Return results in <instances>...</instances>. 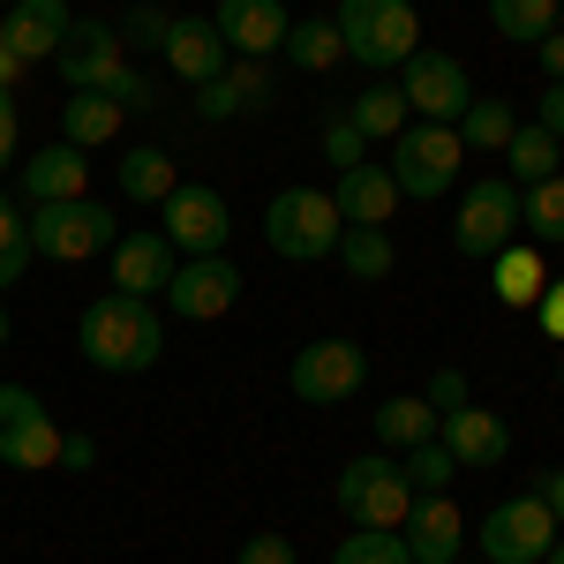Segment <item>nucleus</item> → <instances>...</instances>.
Wrapping results in <instances>:
<instances>
[{
    "instance_id": "obj_1",
    "label": "nucleus",
    "mask_w": 564,
    "mask_h": 564,
    "mask_svg": "<svg viewBox=\"0 0 564 564\" xmlns=\"http://www.w3.org/2000/svg\"><path fill=\"white\" fill-rule=\"evenodd\" d=\"M76 347L98 377H143L166 354V316L151 302H129V294H98L76 316Z\"/></svg>"
},
{
    "instance_id": "obj_2",
    "label": "nucleus",
    "mask_w": 564,
    "mask_h": 564,
    "mask_svg": "<svg viewBox=\"0 0 564 564\" xmlns=\"http://www.w3.org/2000/svg\"><path fill=\"white\" fill-rule=\"evenodd\" d=\"M53 61H61V84L68 90H106V98H121V113H159V84L135 76L129 45L113 39L106 23H76Z\"/></svg>"
},
{
    "instance_id": "obj_3",
    "label": "nucleus",
    "mask_w": 564,
    "mask_h": 564,
    "mask_svg": "<svg viewBox=\"0 0 564 564\" xmlns=\"http://www.w3.org/2000/svg\"><path fill=\"white\" fill-rule=\"evenodd\" d=\"M339 45L361 68H406L422 53V15L414 0H339Z\"/></svg>"
},
{
    "instance_id": "obj_4",
    "label": "nucleus",
    "mask_w": 564,
    "mask_h": 564,
    "mask_svg": "<svg viewBox=\"0 0 564 564\" xmlns=\"http://www.w3.org/2000/svg\"><path fill=\"white\" fill-rule=\"evenodd\" d=\"M23 234H31V257L84 263V257H106L121 241V218H113V204H98V196H68V204H31L23 212Z\"/></svg>"
},
{
    "instance_id": "obj_5",
    "label": "nucleus",
    "mask_w": 564,
    "mask_h": 564,
    "mask_svg": "<svg viewBox=\"0 0 564 564\" xmlns=\"http://www.w3.org/2000/svg\"><path fill=\"white\" fill-rule=\"evenodd\" d=\"M339 234H347V218L332 204V188H279L263 212V241L286 263H324L339 249Z\"/></svg>"
},
{
    "instance_id": "obj_6",
    "label": "nucleus",
    "mask_w": 564,
    "mask_h": 564,
    "mask_svg": "<svg viewBox=\"0 0 564 564\" xmlns=\"http://www.w3.org/2000/svg\"><path fill=\"white\" fill-rule=\"evenodd\" d=\"M459 159H467L459 129H444V121H406V129L391 135V181H399V204H406V196H414V204H436V196L459 181Z\"/></svg>"
},
{
    "instance_id": "obj_7",
    "label": "nucleus",
    "mask_w": 564,
    "mask_h": 564,
    "mask_svg": "<svg viewBox=\"0 0 564 564\" xmlns=\"http://www.w3.org/2000/svg\"><path fill=\"white\" fill-rule=\"evenodd\" d=\"M520 241V181L489 174L459 196V218H452V249L467 263H497L505 249Z\"/></svg>"
},
{
    "instance_id": "obj_8",
    "label": "nucleus",
    "mask_w": 564,
    "mask_h": 564,
    "mask_svg": "<svg viewBox=\"0 0 564 564\" xmlns=\"http://www.w3.org/2000/svg\"><path fill=\"white\" fill-rule=\"evenodd\" d=\"M332 497H339V512H347L354 527H406V512H414V481H406V467H399L391 452L347 459Z\"/></svg>"
},
{
    "instance_id": "obj_9",
    "label": "nucleus",
    "mask_w": 564,
    "mask_h": 564,
    "mask_svg": "<svg viewBox=\"0 0 564 564\" xmlns=\"http://www.w3.org/2000/svg\"><path fill=\"white\" fill-rule=\"evenodd\" d=\"M61 422L45 414V399L31 384H0V467L15 475H45L61 467Z\"/></svg>"
},
{
    "instance_id": "obj_10",
    "label": "nucleus",
    "mask_w": 564,
    "mask_h": 564,
    "mask_svg": "<svg viewBox=\"0 0 564 564\" xmlns=\"http://www.w3.org/2000/svg\"><path fill=\"white\" fill-rule=\"evenodd\" d=\"M286 384H294L302 406H339V399H354V391L369 384V354L354 347V339H316V347L294 354Z\"/></svg>"
},
{
    "instance_id": "obj_11",
    "label": "nucleus",
    "mask_w": 564,
    "mask_h": 564,
    "mask_svg": "<svg viewBox=\"0 0 564 564\" xmlns=\"http://www.w3.org/2000/svg\"><path fill=\"white\" fill-rule=\"evenodd\" d=\"M557 542V520L542 497H505L497 512H481V564H542Z\"/></svg>"
},
{
    "instance_id": "obj_12",
    "label": "nucleus",
    "mask_w": 564,
    "mask_h": 564,
    "mask_svg": "<svg viewBox=\"0 0 564 564\" xmlns=\"http://www.w3.org/2000/svg\"><path fill=\"white\" fill-rule=\"evenodd\" d=\"M399 98H406V113H422V121H459L467 106H475V84H467V68L452 61V53H436V45H422L406 68H399Z\"/></svg>"
},
{
    "instance_id": "obj_13",
    "label": "nucleus",
    "mask_w": 564,
    "mask_h": 564,
    "mask_svg": "<svg viewBox=\"0 0 564 564\" xmlns=\"http://www.w3.org/2000/svg\"><path fill=\"white\" fill-rule=\"evenodd\" d=\"M159 234L174 241L181 257H218V249H226V234H234V212H226V196H218V188L181 181L174 196L159 204Z\"/></svg>"
},
{
    "instance_id": "obj_14",
    "label": "nucleus",
    "mask_w": 564,
    "mask_h": 564,
    "mask_svg": "<svg viewBox=\"0 0 564 564\" xmlns=\"http://www.w3.org/2000/svg\"><path fill=\"white\" fill-rule=\"evenodd\" d=\"M106 257H113V294H129V302H159V294L174 286V271H181V249L159 234V226L121 234Z\"/></svg>"
},
{
    "instance_id": "obj_15",
    "label": "nucleus",
    "mask_w": 564,
    "mask_h": 564,
    "mask_svg": "<svg viewBox=\"0 0 564 564\" xmlns=\"http://www.w3.org/2000/svg\"><path fill=\"white\" fill-rule=\"evenodd\" d=\"M159 302L174 308L181 324H212V316H226V308L241 302V271L226 257H181L174 286H166Z\"/></svg>"
},
{
    "instance_id": "obj_16",
    "label": "nucleus",
    "mask_w": 564,
    "mask_h": 564,
    "mask_svg": "<svg viewBox=\"0 0 564 564\" xmlns=\"http://www.w3.org/2000/svg\"><path fill=\"white\" fill-rule=\"evenodd\" d=\"M436 444H444L459 467H505V459H512V430H505L489 406H475V399L436 414Z\"/></svg>"
},
{
    "instance_id": "obj_17",
    "label": "nucleus",
    "mask_w": 564,
    "mask_h": 564,
    "mask_svg": "<svg viewBox=\"0 0 564 564\" xmlns=\"http://www.w3.org/2000/svg\"><path fill=\"white\" fill-rule=\"evenodd\" d=\"M279 98V76L263 61H226L212 84H196V121H234V113H263Z\"/></svg>"
},
{
    "instance_id": "obj_18",
    "label": "nucleus",
    "mask_w": 564,
    "mask_h": 564,
    "mask_svg": "<svg viewBox=\"0 0 564 564\" xmlns=\"http://www.w3.org/2000/svg\"><path fill=\"white\" fill-rule=\"evenodd\" d=\"M218 39H226V53H241V61H271L279 45H286V0H218Z\"/></svg>"
},
{
    "instance_id": "obj_19",
    "label": "nucleus",
    "mask_w": 564,
    "mask_h": 564,
    "mask_svg": "<svg viewBox=\"0 0 564 564\" xmlns=\"http://www.w3.org/2000/svg\"><path fill=\"white\" fill-rule=\"evenodd\" d=\"M68 31H76V15H68V0H15L8 15H0V39H8V53L31 68V61H53L61 45H68Z\"/></svg>"
},
{
    "instance_id": "obj_20",
    "label": "nucleus",
    "mask_w": 564,
    "mask_h": 564,
    "mask_svg": "<svg viewBox=\"0 0 564 564\" xmlns=\"http://www.w3.org/2000/svg\"><path fill=\"white\" fill-rule=\"evenodd\" d=\"M406 557L414 564H459V542H467V520H459V505H452V489L444 497H414V512H406Z\"/></svg>"
},
{
    "instance_id": "obj_21",
    "label": "nucleus",
    "mask_w": 564,
    "mask_h": 564,
    "mask_svg": "<svg viewBox=\"0 0 564 564\" xmlns=\"http://www.w3.org/2000/svg\"><path fill=\"white\" fill-rule=\"evenodd\" d=\"M159 53H166V68H174L181 84H212L218 68L234 61L212 15H174V23H166V39H159Z\"/></svg>"
},
{
    "instance_id": "obj_22",
    "label": "nucleus",
    "mask_w": 564,
    "mask_h": 564,
    "mask_svg": "<svg viewBox=\"0 0 564 564\" xmlns=\"http://www.w3.org/2000/svg\"><path fill=\"white\" fill-rule=\"evenodd\" d=\"M15 181H23V196H31V204L90 196V151H76V143H45L31 166H15Z\"/></svg>"
},
{
    "instance_id": "obj_23",
    "label": "nucleus",
    "mask_w": 564,
    "mask_h": 564,
    "mask_svg": "<svg viewBox=\"0 0 564 564\" xmlns=\"http://www.w3.org/2000/svg\"><path fill=\"white\" fill-rule=\"evenodd\" d=\"M332 204H339V218L347 226H391V212H399V181H391V166H347V174L332 181Z\"/></svg>"
},
{
    "instance_id": "obj_24",
    "label": "nucleus",
    "mask_w": 564,
    "mask_h": 564,
    "mask_svg": "<svg viewBox=\"0 0 564 564\" xmlns=\"http://www.w3.org/2000/svg\"><path fill=\"white\" fill-rule=\"evenodd\" d=\"M113 135H121V98H106V90H68V106H61V143L98 151V143H113Z\"/></svg>"
},
{
    "instance_id": "obj_25",
    "label": "nucleus",
    "mask_w": 564,
    "mask_h": 564,
    "mask_svg": "<svg viewBox=\"0 0 564 564\" xmlns=\"http://www.w3.org/2000/svg\"><path fill=\"white\" fill-rule=\"evenodd\" d=\"M113 174H121V196H129V204H166V196L181 188L174 159H166V151H151V143L121 151V166H113Z\"/></svg>"
},
{
    "instance_id": "obj_26",
    "label": "nucleus",
    "mask_w": 564,
    "mask_h": 564,
    "mask_svg": "<svg viewBox=\"0 0 564 564\" xmlns=\"http://www.w3.org/2000/svg\"><path fill=\"white\" fill-rule=\"evenodd\" d=\"M294 68H308V76H324V68H339L347 61V45H339V23L332 15H302V23H286V45H279Z\"/></svg>"
},
{
    "instance_id": "obj_27",
    "label": "nucleus",
    "mask_w": 564,
    "mask_h": 564,
    "mask_svg": "<svg viewBox=\"0 0 564 564\" xmlns=\"http://www.w3.org/2000/svg\"><path fill=\"white\" fill-rule=\"evenodd\" d=\"M489 279H497V302H505V308H534V302H542V286H550V279H542V257L520 249V241L489 263Z\"/></svg>"
},
{
    "instance_id": "obj_28",
    "label": "nucleus",
    "mask_w": 564,
    "mask_h": 564,
    "mask_svg": "<svg viewBox=\"0 0 564 564\" xmlns=\"http://www.w3.org/2000/svg\"><path fill=\"white\" fill-rule=\"evenodd\" d=\"M505 159H512V181H527V188H534V181H550L564 166V143L550 129L520 121V129H512V143H505Z\"/></svg>"
},
{
    "instance_id": "obj_29",
    "label": "nucleus",
    "mask_w": 564,
    "mask_h": 564,
    "mask_svg": "<svg viewBox=\"0 0 564 564\" xmlns=\"http://www.w3.org/2000/svg\"><path fill=\"white\" fill-rule=\"evenodd\" d=\"M520 234H534L542 249H557V241H564V174L520 188Z\"/></svg>"
},
{
    "instance_id": "obj_30",
    "label": "nucleus",
    "mask_w": 564,
    "mask_h": 564,
    "mask_svg": "<svg viewBox=\"0 0 564 564\" xmlns=\"http://www.w3.org/2000/svg\"><path fill=\"white\" fill-rule=\"evenodd\" d=\"M332 257H339V263H347V271H354V279L369 286V279H384L391 263H399V249H391V234H384V226H347Z\"/></svg>"
},
{
    "instance_id": "obj_31",
    "label": "nucleus",
    "mask_w": 564,
    "mask_h": 564,
    "mask_svg": "<svg viewBox=\"0 0 564 564\" xmlns=\"http://www.w3.org/2000/svg\"><path fill=\"white\" fill-rule=\"evenodd\" d=\"M452 129H459V143H467V151H505V143H512V129H520V113H512L505 98H475Z\"/></svg>"
},
{
    "instance_id": "obj_32",
    "label": "nucleus",
    "mask_w": 564,
    "mask_h": 564,
    "mask_svg": "<svg viewBox=\"0 0 564 564\" xmlns=\"http://www.w3.org/2000/svg\"><path fill=\"white\" fill-rule=\"evenodd\" d=\"M489 23L512 45H542L557 31V0H489Z\"/></svg>"
},
{
    "instance_id": "obj_33",
    "label": "nucleus",
    "mask_w": 564,
    "mask_h": 564,
    "mask_svg": "<svg viewBox=\"0 0 564 564\" xmlns=\"http://www.w3.org/2000/svg\"><path fill=\"white\" fill-rule=\"evenodd\" d=\"M347 121L369 135V143H377V135L391 143V135L406 129V98H399V84H369V90H361V98L347 106Z\"/></svg>"
},
{
    "instance_id": "obj_34",
    "label": "nucleus",
    "mask_w": 564,
    "mask_h": 564,
    "mask_svg": "<svg viewBox=\"0 0 564 564\" xmlns=\"http://www.w3.org/2000/svg\"><path fill=\"white\" fill-rule=\"evenodd\" d=\"M377 436L406 452V444L436 436V406H430V399H384V406H377Z\"/></svg>"
},
{
    "instance_id": "obj_35",
    "label": "nucleus",
    "mask_w": 564,
    "mask_h": 564,
    "mask_svg": "<svg viewBox=\"0 0 564 564\" xmlns=\"http://www.w3.org/2000/svg\"><path fill=\"white\" fill-rule=\"evenodd\" d=\"M399 467H406V481H414V497H444V489H452V475H459V459H452L436 436L406 444V459H399Z\"/></svg>"
},
{
    "instance_id": "obj_36",
    "label": "nucleus",
    "mask_w": 564,
    "mask_h": 564,
    "mask_svg": "<svg viewBox=\"0 0 564 564\" xmlns=\"http://www.w3.org/2000/svg\"><path fill=\"white\" fill-rule=\"evenodd\" d=\"M332 564H414V557H406V534L399 527H354Z\"/></svg>"
},
{
    "instance_id": "obj_37",
    "label": "nucleus",
    "mask_w": 564,
    "mask_h": 564,
    "mask_svg": "<svg viewBox=\"0 0 564 564\" xmlns=\"http://www.w3.org/2000/svg\"><path fill=\"white\" fill-rule=\"evenodd\" d=\"M23 263H31V234H23V212H15V196L0 188V294L23 279Z\"/></svg>"
},
{
    "instance_id": "obj_38",
    "label": "nucleus",
    "mask_w": 564,
    "mask_h": 564,
    "mask_svg": "<svg viewBox=\"0 0 564 564\" xmlns=\"http://www.w3.org/2000/svg\"><path fill=\"white\" fill-rule=\"evenodd\" d=\"M324 159H332V166L347 174V166H361V159H369V135H361V129L347 121V113H339V121L324 129Z\"/></svg>"
},
{
    "instance_id": "obj_39",
    "label": "nucleus",
    "mask_w": 564,
    "mask_h": 564,
    "mask_svg": "<svg viewBox=\"0 0 564 564\" xmlns=\"http://www.w3.org/2000/svg\"><path fill=\"white\" fill-rule=\"evenodd\" d=\"M234 564H302V557H294V542H286V534H271V527H263V534H249V542L234 550Z\"/></svg>"
},
{
    "instance_id": "obj_40",
    "label": "nucleus",
    "mask_w": 564,
    "mask_h": 564,
    "mask_svg": "<svg viewBox=\"0 0 564 564\" xmlns=\"http://www.w3.org/2000/svg\"><path fill=\"white\" fill-rule=\"evenodd\" d=\"M430 406L436 414H444V406H467V377H459V369H436L430 377Z\"/></svg>"
},
{
    "instance_id": "obj_41",
    "label": "nucleus",
    "mask_w": 564,
    "mask_h": 564,
    "mask_svg": "<svg viewBox=\"0 0 564 564\" xmlns=\"http://www.w3.org/2000/svg\"><path fill=\"white\" fill-rule=\"evenodd\" d=\"M534 129H550L564 143V84H542V106H534Z\"/></svg>"
},
{
    "instance_id": "obj_42",
    "label": "nucleus",
    "mask_w": 564,
    "mask_h": 564,
    "mask_svg": "<svg viewBox=\"0 0 564 564\" xmlns=\"http://www.w3.org/2000/svg\"><path fill=\"white\" fill-rule=\"evenodd\" d=\"M534 308H542V332H550V339L564 347V279H550V286H542V302H534Z\"/></svg>"
},
{
    "instance_id": "obj_43",
    "label": "nucleus",
    "mask_w": 564,
    "mask_h": 564,
    "mask_svg": "<svg viewBox=\"0 0 564 564\" xmlns=\"http://www.w3.org/2000/svg\"><path fill=\"white\" fill-rule=\"evenodd\" d=\"M166 23H174V15H159V8H135L129 15V31H121V45H151V39H166Z\"/></svg>"
},
{
    "instance_id": "obj_44",
    "label": "nucleus",
    "mask_w": 564,
    "mask_h": 564,
    "mask_svg": "<svg viewBox=\"0 0 564 564\" xmlns=\"http://www.w3.org/2000/svg\"><path fill=\"white\" fill-rule=\"evenodd\" d=\"M90 459H98V444H90V436H61V467H68V475H84Z\"/></svg>"
},
{
    "instance_id": "obj_45",
    "label": "nucleus",
    "mask_w": 564,
    "mask_h": 564,
    "mask_svg": "<svg viewBox=\"0 0 564 564\" xmlns=\"http://www.w3.org/2000/svg\"><path fill=\"white\" fill-rule=\"evenodd\" d=\"M534 497H542V505H550V520L564 527V467H550V475L534 481Z\"/></svg>"
},
{
    "instance_id": "obj_46",
    "label": "nucleus",
    "mask_w": 564,
    "mask_h": 564,
    "mask_svg": "<svg viewBox=\"0 0 564 564\" xmlns=\"http://www.w3.org/2000/svg\"><path fill=\"white\" fill-rule=\"evenodd\" d=\"M15 106H8V90H0V166H15Z\"/></svg>"
},
{
    "instance_id": "obj_47",
    "label": "nucleus",
    "mask_w": 564,
    "mask_h": 564,
    "mask_svg": "<svg viewBox=\"0 0 564 564\" xmlns=\"http://www.w3.org/2000/svg\"><path fill=\"white\" fill-rule=\"evenodd\" d=\"M542 76H550V84H564V23L542 39Z\"/></svg>"
},
{
    "instance_id": "obj_48",
    "label": "nucleus",
    "mask_w": 564,
    "mask_h": 564,
    "mask_svg": "<svg viewBox=\"0 0 564 564\" xmlns=\"http://www.w3.org/2000/svg\"><path fill=\"white\" fill-rule=\"evenodd\" d=\"M15 76H23V61L8 53V39H0V90H15Z\"/></svg>"
},
{
    "instance_id": "obj_49",
    "label": "nucleus",
    "mask_w": 564,
    "mask_h": 564,
    "mask_svg": "<svg viewBox=\"0 0 564 564\" xmlns=\"http://www.w3.org/2000/svg\"><path fill=\"white\" fill-rule=\"evenodd\" d=\"M542 564H564V527H557V542H550V550H542Z\"/></svg>"
},
{
    "instance_id": "obj_50",
    "label": "nucleus",
    "mask_w": 564,
    "mask_h": 564,
    "mask_svg": "<svg viewBox=\"0 0 564 564\" xmlns=\"http://www.w3.org/2000/svg\"><path fill=\"white\" fill-rule=\"evenodd\" d=\"M0 347H8V308H0Z\"/></svg>"
},
{
    "instance_id": "obj_51",
    "label": "nucleus",
    "mask_w": 564,
    "mask_h": 564,
    "mask_svg": "<svg viewBox=\"0 0 564 564\" xmlns=\"http://www.w3.org/2000/svg\"><path fill=\"white\" fill-rule=\"evenodd\" d=\"M557 23H564V0H557Z\"/></svg>"
},
{
    "instance_id": "obj_52",
    "label": "nucleus",
    "mask_w": 564,
    "mask_h": 564,
    "mask_svg": "<svg viewBox=\"0 0 564 564\" xmlns=\"http://www.w3.org/2000/svg\"><path fill=\"white\" fill-rule=\"evenodd\" d=\"M0 8H15V0H0Z\"/></svg>"
},
{
    "instance_id": "obj_53",
    "label": "nucleus",
    "mask_w": 564,
    "mask_h": 564,
    "mask_svg": "<svg viewBox=\"0 0 564 564\" xmlns=\"http://www.w3.org/2000/svg\"><path fill=\"white\" fill-rule=\"evenodd\" d=\"M557 384H564V369H557Z\"/></svg>"
},
{
    "instance_id": "obj_54",
    "label": "nucleus",
    "mask_w": 564,
    "mask_h": 564,
    "mask_svg": "<svg viewBox=\"0 0 564 564\" xmlns=\"http://www.w3.org/2000/svg\"><path fill=\"white\" fill-rule=\"evenodd\" d=\"M475 564H481V557H475Z\"/></svg>"
}]
</instances>
